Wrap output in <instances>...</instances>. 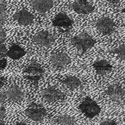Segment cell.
<instances>
[{
	"mask_svg": "<svg viewBox=\"0 0 125 125\" xmlns=\"http://www.w3.org/2000/svg\"><path fill=\"white\" fill-rule=\"evenodd\" d=\"M44 73V70L36 62H33L29 64L27 67L24 69V77L33 82V84L37 86L39 79Z\"/></svg>",
	"mask_w": 125,
	"mask_h": 125,
	"instance_id": "cell-2",
	"label": "cell"
},
{
	"mask_svg": "<svg viewBox=\"0 0 125 125\" xmlns=\"http://www.w3.org/2000/svg\"><path fill=\"white\" fill-rule=\"evenodd\" d=\"M50 61L57 67H62L71 63V58L64 52H55L52 54Z\"/></svg>",
	"mask_w": 125,
	"mask_h": 125,
	"instance_id": "cell-10",
	"label": "cell"
},
{
	"mask_svg": "<svg viewBox=\"0 0 125 125\" xmlns=\"http://www.w3.org/2000/svg\"><path fill=\"white\" fill-rule=\"evenodd\" d=\"M79 109L81 112L88 118H94L101 112L99 106L90 97H86L80 104Z\"/></svg>",
	"mask_w": 125,
	"mask_h": 125,
	"instance_id": "cell-3",
	"label": "cell"
},
{
	"mask_svg": "<svg viewBox=\"0 0 125 125\" xmlns=\"http://www.w3.org/2000/svg\"><path fill=\"white\" fill-rule=\"evenodd\" d=\"M42 96L44 99L48 102H56L62 100L64 98V94L54 87H47L42 92Z\"/></svg>",
	"mask_w": 125,
	"mask_h": 125,
	"instance_id": "cell-8",
	"label": "cell"
},
{
	"mask_svg": "<svg viewBox=\"0 0 125 125\" xmlns=\"http://www.w3.org/2000/svg\"><path fill=\"white\" fill-rule=\"evenodd\" d=\"M14 19L21 25H28L33 22L34 15L27 10H22L14 15Z\"/></svg>",
	"mask_w": 125,
	"mask_h": 125,
	"instance_id": "cell-12",
	"label": "cell"
},
{
	"mask_svg": "<svg viewBox=\"0 0 125 125\" xmlns=\"http://www.w3.org/2000/svg\"><path fill=\"white\" fill-rule=\"evenodd\" d=\"M122 11H123V12L125 13V9H124V10H122Z\"/></svg>",
	"mask_w": 125,
	"mask_h": 125,
	"instance_id": "cell-31",
	"label": "cell"
},
{
	"mask_svg": "<svg viewBox=\"0 0 125 125\" xmlns=\"http://www.w3.org/2000/svg\"><path fill=\"white\" fill-rule=\"evenodd\" d=\"M7 61L5 58H2L1 59V64H0V67L1 69H4V68L7 67Z\"/></svg>",
	"mask_w": 125,
	"mask_h": 125,
	"instance_id": "cell-26",
	"label": "cell"
},
{
	"mask_svg": "<svg viewBox=\"0 0 125 125\" xmlns=\"http://www.w3.org/2000/svg\"><path fill=\"white\" fill-rule=\"evenodd\" d=\"M8 50H7V48L4 44H1V59L4 58L7 56Z\"/></svg>",
	"mask_w": 125,
	"mask_h": 125,
	"instance_id": "cell-21",
	"label": "cell"
},
{
	"mask_svg": "<svg viewBox=\"0 0 125 125\" xmlns=\"http://www.w3.org/2000/svg\"><path fill=\"white\" fill-rule=\"evenodd\" d=\"M25 114L31 120L40 122L46 116L47 111L43 106L34 103L26 109Z\"/></svg>",
	"mask_w": 125,
	"mask_h": 125,
	"instance_id": "cell-4",
	"label": "cell"
},
{
	"mask_svg": "<svg viewBox=\"0 0 125 125\" xmlns=\"http://www.w3.org/2000/svg\"><path fill=\"white\" fill-rule=\"evenodd\" d=\"M99 125H117L116 122L114 120L112 119H108V120H105L102 122L100 123Z\"/></svg>",
	"mask_w": 125,
	"mask_h": 125,
	"instance_id": "cell-22",
	"label": "cell"
},
{
	"mask_svg": "<svg viewBox=\"0 0 125 125\" xmlns=\"http://www.w3.org/2000/svg\"><path fill=\"white\" fill-rule=\"evenodd\" d=\"M5 109H4V106L3 105H1V112H0V119L1 120H4V117H5Z\"/></svg>",
	"mask_w": 125,
	"mask_h": 125,
	"instance_id": "cell-25",
	"label": "cell"
},
{
	"mask_svg": "<svg viewBox=\"0 0 125 125\" xmlns=\"http://www.w3.org/2000/svg\"><path fill=\"white\" fill-rule=\"evenodd\" d=\"M71 9L78 14H89L94 10V7L86 0H77L71 4Z\"/></svg>",
	"mask_w": 125,
	"mask_h": 125,
	"instance_id": "cell-6",
	"label": "cell"
},
{
	"mask_svg": "<svg viewBox=\"0 0 125 125\" xmlns=\"http://www.w3.org/2000/svg\"><path fill=\"white\" fill-rule=\"evenodd\" d=\"M108 2L111 3V4H118L122 0H106Z\"/></svg>",
	"mask_w": 125,
	"mask_h": 125,
	"instance_id": "cell-28",
	"label": "cell"
},
{
	"mask_svg": "<svg viewBox=\"0 0 125 125\" xmlns=\"http://www.w3.org/2000/svg\"><path fill=\"white\" fill-rule=\"evenodd\" d=\"M93 67L99 75H104L111 72L113 69L112 65L106 60H99L93 64Z\"/></svg>",
	"mask_w": 125,
	"mask_h": 125,
	"instance_id": "cell-15",
	"label": "cell"
},
{
	"mask_svg": "<svg viewBox=\"0 0 125 125\" xmlns=\"http://www.w3.org/2000/svg\"><path fill=\"white\" fill-rule=\"evenodd\" d=\"M113 53L117 55V57L122 60H125V45L122 44L118 47L115 48L113 51Z\"/></svg>",
	"mask_w": 125,
	"mask_h": 125,
	"instance_id": "cell-19",
	"label": "cell"
},
{
	"mask_svg": "<svg viewBox=\"0 0 125 125\" xmlns=\"http://www.w3.org/2000/svg\"><path fill=\"white\" fill-rule=\"evenodd\" d=\"M33 41L44 47H49L54 42V37L47 31H40L33 36Z\"/></svg>",
	"mask_w": 125,
	"mask_h": 125,
	"instance_id": "cell-7",
	"label": "cell"
},
{
	"mask_svg": "<svg viewBox=\"0 0 125 125\" xmlns=\"http://www.w3.org/2000/svg\"><path fill=\"white\" fill-rule=\"evenodd\" d=\"M56 122L59 125H74L76 121L73 116L64 115L59 116L56 119Z\"/></svg>",
	"mask_w": 125,
	"mask_h": 125,
	"instance_id": "cell-18",
	"label": "cell"
},
{
	"mask_svg": "<svg viewBox=\"0 0 125 125\" xmlns=\"http://www.w3.org/2000/svg\"><path fill=\"white\" fill-rule=\"evenodd\" d=\"M6 39V33L4 30L1 28V36H0V39H1V44H3L4 42L5 41Z\"/></svg>",
	"mask_w": 125,
	"mask_h": 125,
	"instance_id": "cell-23",
	"label": "cell"
},
{
	"mask_svg": "<svg viewBox=\"0 0 125 125\" xmlns=\"http://www.w3.org/2000/svg\"><path fill=\"white\" fill-rule=\"evenodd\" d=\"M96 27L97 29L104 35L112 34L115 29V24L113 20L106 17L98 19L96 23Z\"/></svg>",
	"mask_w": 125,
	"mask_h": 125,
	"instance_id": "cell-5",
	"label": "cell"
},
{
	"mask_svg": "<svg viewBox=\"0 0 125 125\" xmlns=\"http://www.w3.org/2000/svg\"><path fill=\"white\" fill-rule=\"evenodd\" d=\"M7 99V94H6V92H1V94H0V100H1V105H3V103L5 102V100Z\"/></svg>",
	"mask_w": 125,
	"mask_h": 125,
	"instance_id": "cell-24",
	"label": "cell"
},
{
	"mask_svg": "<svg viewBox=\"0 0 125 125\" xmlns=\"http://www.w3.org/2000/svg\"><path fill=\"white\" fill-rule=\"evenodd\" d=\"M6 17V4L3 2L1 3V23L2 24Z\"/></svg>",
	"mask_w": 125,
	"mask_h": 125,
	"instance_id": "cell-20",
	"label": "cell"
},
{
	"mask_svg": "<svg viewBox=\"0 0 125 125\" xmlns=\"http://www.w3.org/2000/svg\"><path fill=\"white\" fill-rule=\"evenodd\" d=\"M52 24L54 27H57L69 28L72 26L73 21L64 12H60L55 17L52 21Z\"/></svg>",
	"mask_w": 125,
	"mask_h": 125,
	"instance_id": "cell-11",
	"label": "cell"
},
{
	"mask_svg": "<svg viewBox=\"0 0 125 125\" xmlns=\"http://www.w3.org/2000/svg\"><path fill=\"white\" fill-rule=\"evenodd\" d=\"M52 0H33L31 1V7L33 9L40 14H44L53 7Z\"/></svg>",
	"mask_w": 125,
	"mask_h": 125,
	"instance_id": "cell-13",
	"label": "cell"
},
{
	"mask_svg": "<svg viewBox=\"0 0 125 125\" xmlns=\"http://www.w3.org/2000/svg\"><path fill=\"white\" fill-rule=\"evenodd\" d=\"M1 125H4V120H1Z\"/></svg>",
	"mask_w": 125,
	"mask_h": 125,
	"instance_id": "cell-30",
	"label": "cell"
},
{
	"mask_svg": "<svg viewBox=\"0 0 125 125\" xmlns=\"http://www.w3.org/2000/svg\"><path fill=\"white\" fill-rule=\"evenodd\" d=\"M5 83H6V78L4 77H1V79H0V87H3Z\"/></svg>",
	"mask_w": 125,
	"mask_h": 125,
	"instance_id": "cell-27",
	"label": "cell"
},
{
	"mask_svg": "<svg viewBox=\"0 0 125 125\" xmlns=\"http://www.w3.org/2000/svg\"><path fill=\"white\" fill-rule=\"evenodd\" d=\"M72 43L82 53L86 52L89 49L93 47L96 41L87 33H81L72 39Z\"/></svg>",
	"mask_w": 125,
	"mask_h": 125,
	"instance_id": "cell-1",
	"label": "cell"
},
{
	"mask_svg": "<svg viewBox=\"0 0 125 125\" xmlns=\"http://www.w3.org/2000/svg\"><path fill=\"white\" fill-rule=\"evenodd\" d=\"M25 54L26 52L24 49L21 48L18 44H14L10 47V49L8 50L7 57L12 59H19L23 57Z\"/></svg>",
	"mask_w": 125,
	"mask_h": 125,
	"instance_id": "cell-16",
	"label": "cell"
},
{
	"mask_svg": "<svg viewBox=\"0 0 125 125\" xmlns=\"http://www.w3.org/2000/svg\"><path fill=\"white\" fill-rule=\"evenodd\" d=\"M7 97L8 99L14 102H19L24 98V92L17 85H13L6 92Z\"/></svg>",
	"mask_w": 125,
	"mask_h": 125,
	"instance_id": "cell-14",
	"label": "cell"
},
{
	"mask_svg": "<svg viewBox=\"0 0 125 125\" xmlns=\"http://www.w3.org/2000/svg\"><path fill=\"white\" fill-rule=\"evenodd\" d=\"M15 125H27V124H25V123H24V122H18V123H17Z\"/></svg>",
	"mask_w": 125,
	"mask_h": 125,
	"instance_id": "cell-29",
	"label": "cell"
},
{
	"mask_svg": "<svg viewBox=\"0 0 125 125\" xmlns=\"http://www.w3.org/2000/svg\"><path fill=\"white\" fill-rule=\"evenodd\" d=\"M107 96L112 100L119 102L125 97V90L119 84H112L108 87L106 92Z\"/></svg>",
	"mask_w": 125,
	"mask_h": 125,
	"instance_id": "cell-9",
	"label": "cell"
},
{
	"mask_svg": "<svg viewBox=\"0 0 125 125\" xmlns=\"http://www.w3.org/2000/svg\"><path fill=\"white\" fill-rule=\"evenodd\" d=\"M63 84L65 87L71 89H75L82 86V82L77 77L69 76L63 80Z\"/></svg>",
	"mask_w": 125,
	"mask_h": 125,
	"instance_id": "cell-17",
	"label": "cell"
}]
</instances>
